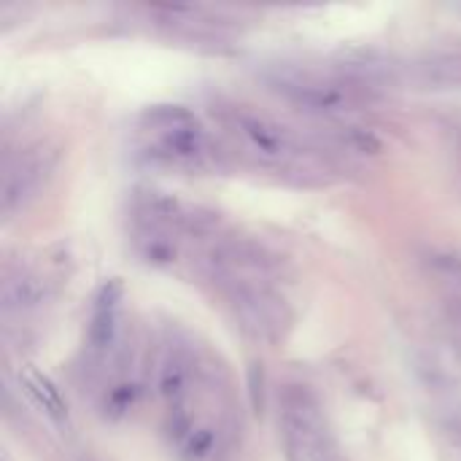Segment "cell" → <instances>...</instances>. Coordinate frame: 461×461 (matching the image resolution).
Listing matches in <instances>:
<instances>
[{"label":"cell","mask_w":461,"mask_h":461,"mask_svg":"<svg viewBox=\"0 0 461 461\" xmlns=\"http://www.w3.org/2000/svg\"><path fill=\"white\" fill-rule=\"evenodd\" d=\"M213 443H216V438H213V432H211V429H194V432L186 438V443L181 446V451H184V461L208 459V454L213 451Z\"/></svg>","instance_id":"11"},{"label":"cell","mask_w":461,"mask_h":461,"mask_svg":"<svg viewBox=\"0 0 461 461\" xmlns=\"http://www.w3.org/2000/svg\"><path fill=\"white\" fill-rule=\"evenodd\" d=\"M221 224V216L213 211V208H186V216L181 221V230L194 235V238H208L219 230Z\"/></svg>","instance_id":"8"},{"label":"cell","mask_w":461,"mask_h":461,"mask_svg":"<svg viewBox=\"0 0 461 461\" xmlns=\"http://www.w3.org/2000/svg\"><path fill=\"white\" fill-rule=\"evenodd\" d=\"M249 400H251L254 413L265 411V370L259 362H254L249 367Z\"/></svg>","instance_id":"13"},{"label":"cell","mask_w":461,"mask_h":461,"mask_svg":"<svg viewBox=\"0 0 461 461\" xmlns=\"http://www.w3.org/2000/svg\"><path fill=\"white\" fill-rule=\"evenodd\" d=\"M140 122L143 124H151V127H159L165 132L178 130V127H186V124H197L194 113L189 108H184V105H149L140 113Z\"/></svg>","instance_id":"7"},{"label":"cell","mask_w":461,"mask_h":461,"mask_svg":"<svg viewBox=\"0 0 461 461\" xmlns=\"http://www.w3.org/2000/svg\"><path fill=\"white\" fill-rule=\"evenodd\" d=\"M240 122V130L246 132V138L267 157H278L286 151L289 146V138L281 127H276L273 122L262 119V116H251V113H240L238 116Z\"/></svg>","instance_id":"3"},{"label":"cell","mask_w":461,"mask_h":461,"mask_svg":"<svg viewBox=\"0 0 461 461\" xmlns=\"http://www.w3.org/2000/svg\"><path fill=\"white\" fill-rule=\"evenodd\" d=\"M135 400H138V389L132 384H122L116 389H111V394L105 400V408L111 411V416H122L135 405Z\"/></svg>","instance_id":"12"},{"label":"cell","mask_w":461,"mask_h":461,"mask_svg":"<svg viewBox=\"0 0 461 461\" xmlns=\"http://www.w3.org/2000/svg\"><path fill=\"white\" fill-rule=\"evenodd\" d=\"M429 78L440 81V84H454L461 86V54H446V57H435L427 65Z\"/></svg>","instance_id":"10"},{"label":"cell","mask_w":461,"mask_h":461,"mask_svg":"<svg viewBox=\"0 0 461 461\" xmlns=\"http://www.w3.org/2000/svg\"><path fill=\"white\" fill-rule=\"evenodd\" d=\"M24 384H27V389H30V394L38 400V405L54 419V421H65L68 419V413H65V402H62V397H59V392L51 386V381L46 378V375H41V373H35V370H30V373H24Z\"/></svg>","instance_id":"5"},{"label":"cell","mask_w":461,"mask_h":461,"mask_svg":"<svg viewBox=\"0 0 461 461\" xmlns=\"http://www.w3.org/2000/svg\"><path fill=\"white\" fill-rule=\"evenodd\" d=\"M429 265H432L438 273H443V276H448L451 281L461 284V257L459 254H451V251H432V254H429Z\"/></svg>","instance_id":"14"},{"label":"cell","mask_w":461,"mask_h":461,"mask_svg":"<svg viewBox=\"0 0 461 461\" xmlns=\"http://www.w3.org/2000/svg\"><path fill=\"white\" fill-rule=\"evenodd\" d=\"M194 429H192V419H189V413L181 408V405H173V413H170V435H173V440L176 443H186V438L192 435Z\"/></svg>","instance_id":"15"},{"label":"cell","mask_w":461,"mask_h":461,"mask_svg":"<svg viewBox=\"0 0 461 461\" xmlns=\"http://www.w3.org/2000/svg\"><path fill=\"white\" fill-rule=\"evenodd\" d=\"M119 321V308H92V321H89V346L97 354H105L113 340H116V324Z\"/></svg>","instance_id":"6"},{"label":"cell","mask_w":461,"mask_h":461,"mask_svg":"<svg viewBox=\"0 0 461 461\" xmlns=\"http://www.w3.org/2000/svg\"><path fill=\"white\" fill-rule=\"evenodd\" d=\"M284 89L305 111L332 113V111H340L346 105V95L340 89H332V86H311V84L300 86V84H294V86H284Z\"/></svg>","instance_id":"4"},{"label":"cell","mask_w":461,"mask_h":461,"mask_svg":"<svg viewBox=\"0 0 461 461\" xmlns=\"http://www.w3.org/2000/svg\"><path fill=\"white\" fill-rule=\"evenodd\" d=\"M308 461H343L340 459V451H338V446H335V440H332V435L327 432V435H321L313 446H311V451H308Z\"/></svg>","instance_id":"16"},{"label":"cell","mask_w":461,"mask_h":461,"mask_svg":"<svg viewBox=\"0 0 461 461\" xmlns=\"http://www.w3.org/2000/svg\"><path fill=\"white\" fill-rule=\"evenodd\" d=\"M49 297L46 284L38 276L19 273L3 284V308L5 311H30Z\"/></svg>","instance_id":"2"},{"label":"cell","mask_w":461,"mask_h":461,"mask_svg":"<svg viewBox=\"0 0 461 461\" xmlns=\"http://www.w3.org/2000/svg\"><path fill=\"white\" fill-rule=\"evenodd\" d=\"M159 392L167 402L181 405L184 394H186V370L178 362H170L162 375H159Z\"/></svg>","instance_id":"9"},{"label":"cell","mask_w":461,"mask_h":461,"mask_svg":"<svg viewBox=\"0 0 461 461\" xmlns=\"http://www.w3.org/2000/svg\"><path fill=\"white\" fill-rule=\"evenodd\" d=\"M51 159H46V154L41 151H30L24 154L8 173L3 181V194H0V208L3 213H14L41 184V178L46 176Z\"/></svg>","instance_id":"1"},{"label":"cell","mask_w":461,"mask_h":461,"mask_svg":"<svg viewBox=\"0 0 461 461\" xmlns=\"http://www.w3.org/2000/svg\"><path fill=\"white\" fill-rule=\"evenodd\" d=\"M348 140L354 143L357 151H367V154H378V151H381L378 138L370 135L367 130H351V132H348Z\"/></svg>","instance_id":"18"},{"label":"cell","mask_w":461,"mask_h":461,"mask_svg":"<svg viewBox=\"0 0 461 461\" xmlns=\"http://www.w3.org/2000/svg\"><path fill=\"white\" fill-rule=\"evenodd\" d=\"M146 257H149V262L167 265V262H173L176 249H173L167 240H162V238H151V240L146 243Z\"/></svg>","instance_id":"17"}]
</instances>
